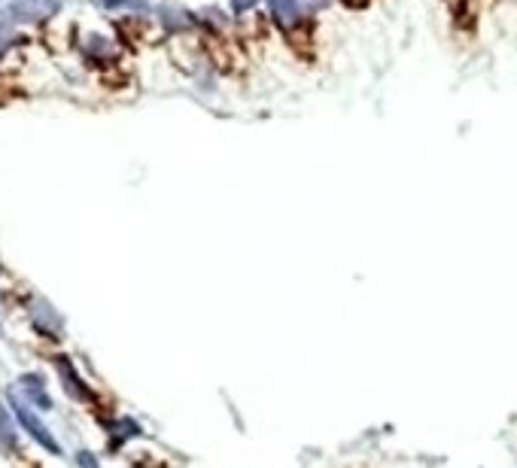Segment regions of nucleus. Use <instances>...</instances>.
<instances>
[{
	"mask_svg": "<svg viewBox=\"0 0 517 468\" xmlns=\"http://www.w3.org/2000/svg\"><path fill=\"white\" fill-rule=\"evenodd\" d=\"M65 6V0H10L6 6V19L19 25H37L56 19Z\"/></svg>",
	"mask_w": 517,
	"mask_h": 468,
	"instance_id": "nucleus-1",
	"label": "nucleus"
},
{
	"mask_svg": "<svg viewBox=\"0 0 517 468\" xmlns=\"http://www.w3.org/2000/svg\"><path fill=\"white\" fill-rule=\"evenodd\" d=\"M232 6L238 13H243V10H250V6H256V0H232Z\"/></svg>",
	"mask_w": 517,
	"mask_h": 468,
	"instance_id": "nucleus-8",
	"label": "nucleus"
},
{
	"mask_svg": "<svg viewBox=\"0 0 517 468\" xmlns=\"http://www.w3.org/2000/svg\"><path fill=\"white\" fill-rule=\"evenodd\" d=\"M79 465H83V468H98V463H95L92 453H79Z\"/></svg>",
	"mask_w": 517,
	"mask_h": 468,
	"instance_id": "nucleus-9",
	"label": "nucleus"
},
{
	"mask_svg": "<svg viewBox=\"0 0 517 468\" xmlns=\"http://www.w3.org/2000/svg\"><path fill=\"white\" fill-rule=\"evenodd\" d=\"M16 447H19V441H16V426L10 422V417H6V411L0 408V450H4V453H13Z\"/></svg>",
	"mask_w": 517,
	"mask_h": 468,
	"instance_id": "nucleus-5",
	"label": "nucleus"
},
{
	"mask_svg": "<svg viewBox=\"0 0 517 468\" xmlns=\"http://www.w3.org/2000/svg\"><path fill=\"white\" fill-rule=\"evenodd\" d=\"M19 390H22L25 399L34 402L37 408H43V411L52 408V399H49L47 386H43V381H40L37 374H22V377H19Z\"/></svg>",
	"mask_w": 517,
	"mask_h": 468,
	"instance_id": "nucleus-4",
	"label": "nucleus"
},
{
	"mask_svg": "<svg viewBox=\"0 0 517 468\" xmlns=\"http://www.w3.org/2000/svg\"><path fill=\"white\" fill-rule=\"evenodd\" d=\"M58 368H61V374L67 377V390H70V395H77V399H83V390H79V377L74 374V368H70L67 359H58Z\"/></svg>",
	"mask_w": 517,
	"mask_h": 468,
	"instance_id": "nucleus-6",
	"label": "nucleus"
},
{
	"mask_svg": "<svg viewBox=\"0 0 517 468\" xmlns=\"http://www.w3.org/2000/svg\"><path fill=\"white\" fill-rule=\"evenodd\" d=\"M268 10L280 28H295V25L302 22V6H298V0H268Z\"/></svg>",
	"mask_w": 517,
	"mask_h": 468,
	"instance_id": "nucleus-3",
	"label": "nucleus"
},
{
	"mask_svg": "<svg viewBox=\"0 0 517 468\" xmlns=\"http://www.w3.org/2000/svg\"><path fill=\"white\" fill-rule=\"evenodd\" d=\"M10 408H13V413H16V420L22 422L25 426V432H28V435L37 441V444L43 447V450H49V453H61V444L56 438H52V432L47 429V422H43L40 417H34V411L28 408V404H25V399H16V390L10 392Z\"/></svg>",
	"mask_w": 517,
	"mask_h": 468,
	"instance_id": "nucleus-2",
	"label": "nucleus"
},
{
	"mask_svg": "<svg viewBox=\"0 0 517 468\" xmlns=\"http://www.w3.org/2000/svg\"><path fill=\"white\" fill-rule=\"evenodd\" d=\"M101 4L107 6V10H122V6H129V10H140L147 13V0H101Z\"/></svg>",
	"mask_w": 517,
	"mask_h": 468,
	"instance_id": "nucleus-7",
	"label": "nucleus"
}]
</instances>
